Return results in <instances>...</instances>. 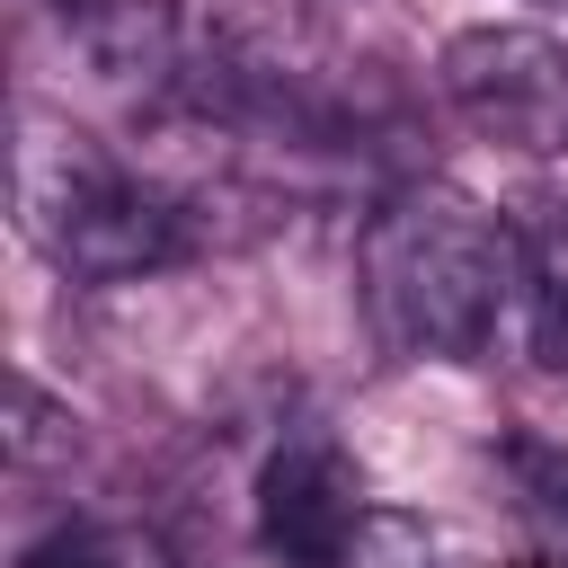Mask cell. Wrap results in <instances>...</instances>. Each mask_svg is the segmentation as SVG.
<instances>
[{
    "label": "cell",
    "mask_w": 568,
    "mask_h": 568,
    "mask_svg": "<svg viewBox=\"0 0 568 568\" xmlns=\"http://www.w3.org/2000/svg\"><path fill=\"white\" fill-rule=\"evenodd\" d=\"M515 293V222L479 195L417 178L364 222V311L390 355L470 364L497 337V302Z\"/></svg>",
    "instance_id": "cell-1"
},
{
    "label": "cell",
    "mask_w": 568,
    "mask_h": 568,
    "mask_svg": "<svg viewBox=\"0 0 568 568\" xmlns=\"http://www.w3.org/2000/svg\"><path fill=\"white\" fill-rule=\"evenodd\" d=\"M9 186H18L27 240L71 284H133V275H160V266L195 257V204L151 186V178H133L71 115H44V106L18 115Z\"/></svg>",
    "instance_id": "cell-2"
},
{
    "label": "cell",
    "mask_w": 568,
    "mask_h": 568,
    "mask_svg": "<svg viewBox=\"0 0 568 568\" xmlns=\"http://www.w3.org/2000/svg\"><path fill=\"white\" fill-rule=\"evenodd\" d=\"M453 115L497 142V151H524V160H559L568 151V44L550 27H524V18H488V27H462L435 62Z\"/></svg>",
    "instance_id": "cell-3"
},
{
    "label": "cell",
    "mask_w": 568,
    "mask_h": 568,
    "mask_svg": "<svg viewBox=\"0 0 568 568\" xmlns=\"http://www.w3.org/2000/svg\"><path fill=\"white\" fill-rule=\"evenodd\" d=\"M364 515H373L364 470L346 462L337 435L302 426L266 453V470H257V550L275 568H346Z\"/></svg>",
    "instance_id": "cell-4"
},
{
    "label": "cell",
    "mask_w": 568,
    "mask_h": 568,
    "mask_svg": "<svg viewBox=\"0 0 568 568\" xmlns=\"http://www.w3.org/2000/svg\"><path fill=\"white\" fill-rule=\"evenodd\" d=\"M515 302L541 373H568V195H524L515 213Z\"/></svg>",
    "instance_id": "cell-5"
},
{
    "label": "cell",
    "mask_w": 568,
    "mask_h": 568,
    "mask_svg": "<svg viewBox=\"0 0 568 568\" xmlns=\"http://www.w3.org/2000/svg\"><path fill=\"white\" fill-rule=\"evenodd\" d=\"M18 568H160V541L133 532V524H98V515H71L53 524L44 541H27Z\"/></svg>",
    "instance_id": "cell-6"
},
{
    "label": "cell",
    "mask_w": 568,
    "mask_h": 568,
    "mask_svg": "<svg viewBox=\"0 0 568 568\" xmlns=\"http://www.w3.org/2000/svg\"><path fill=\"white\" fill-rule=\"evenodd\" d=\"M71 444H80V417L36 382V373H18V426H9V462L18 470H44V462H71Z\"/></svg>",
    "instance_id": "cell-7"
},
{
    "label": "cell",
    "mask_w": 568,
    "mask_h": 568,
    "mask_svg": "<svg viewBox=\"0 0 568 568\" xmlns=\"http://www.w3.org/2000/svg\"><path fill=\"white\" fill-rule=\"evenodd\" d=\"M346 568H435V532H426L417 515L373 506L364 532H355V550H346Z\"/></svg>",
    "instance_id": "cell-8"
},
{
    "label": "cell",
    "mask_w": 568,
    "mask_h": 568,
    "mask_svg": "<svg viewBox=\"0 0 568 568\" xmlns=\"http://www.w3.org/2000/svg\"><path fill=\"white\" fill-rule=\"evenodd\" d=\"M506 470L532 488V506H550V515H568V453L559 444H541V435H524V444H506Z\"/></svg>",
    "instance_id": "cell-9"
},
{
    "label": "cell",
    "mask_w": 568,
    "mask_h": 568,
    "mask_svg": "<svg viewBox=\"0 0 568 568\" xmlns=\"http://www.w3.org/2000/svg\"><path fill=\"white\" fill-rule=\"evenodd\" d=\"M532 568H541V559H532Z\"/></svg>",
    "instance_id": "cell-10"
}]
</instances>
